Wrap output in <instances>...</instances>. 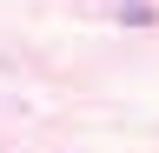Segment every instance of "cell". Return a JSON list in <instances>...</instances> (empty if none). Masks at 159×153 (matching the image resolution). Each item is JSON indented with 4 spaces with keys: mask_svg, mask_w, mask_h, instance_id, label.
<instances>
[]
</instances>
